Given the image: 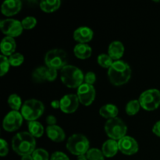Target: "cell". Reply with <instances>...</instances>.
I'll list each match as a JSON object with an SVG mask.
<instances>
[{"label": "cell", "mask_w": 160, "mask_h": 160, "mask_svg": "<svg viewBox=\"0 0 160 160\" xmlns=\"http://www.w3.org/2000/svg\"><path fill=\"white\" fill-rule=\"evenodd\" d=\"M108 77L113 85L121 86L129 81L131 77V68L124 61H115L108 70Z\"/></svg>", "instance_id": "1"}, {"label": "cell", "mask_w": 160, "mask_h": 160, "mask_svg": "<svg viewBox=\"0 0 160 160\" xmlns=\"http://www.w3.org/2000/svg\"><path fill=\"white\" fill-rule=\"evenodd\" d=\"M36 141L29 132L17 133L12 139V150L21 156L31 155L35 150Z\"/></svg>", "instance_id": "2"}, {"label": "cell", "mask_w": 160, "mask_h": 160, "mask_svg": "<svg viewBox=\"0 0 160 160\" xmlns=\"http://www.w3.org/2000/svg\"><path fill=\"white\" fill-rule=\"evenodd\" d=\"M60 78L67 87L70 88H78L84 81V75L83 72L75 66L67 65L60 70Z\"/></svg>", "instance_id": "3"}, {"label": "cell", "mask_w": 160, "mask_h": 160, "mask_svg": "<svg viewBox=\"0 0 160 160\" xmlns=\"http://www.w3.org/2000/svg\"><path fill=\"white\" fill-rule=\"evenodd\" d=\"M45 110L44 104L37 99H28L25 101L21 107V114L25 120L36 121L43 114Z\"/></svg>", "instance_id": "4"}, {"label": "cell", "mask_w": 160, "mask_h": 160, "mask_svg": "<svg viewBox=\"0 0 160 160\" xmlns=\"http://www.w3.org/2000/svg\"><path fill=\"white\" fill-rule=\"evenodd\" d=\"M67 148L73 155L78 156L85 155L89 150V141L83 134H73L67 141Z\"/></svg>", "instance_id": "5"}, {"label": "cell", "mask_w": 160, "mask_h": 160, "mask_svg": "<svg viewBox=\"0 0 160 160\" xmlns=\"http://www.w3.org/2000/svg\"><path fill=\"white\" fill-rule=\"evenodd\" d=\"M128 128L124 122L121 119L116 118L109 119L105 124V131L108 137L112 140H120L126 136Z\"/></svg>", "instance_id": "6"}, {"label": "cell", "mask_w": 160, "mask_h": 160, "mask_svg": "<svg viewBox=\"0 0 160 160\" xmlns=\"http://www.w3.org/2000/svg\"><path fill=\"white\" fill-rule=\"evenodd\" d=\"M45 62L47 67L55 70H62L67 65V54L64 50L55 48L48 51L45 56Z\"/></svg>", "instance_id": "7"}, {"label": "cell", "mask_w": 160, "mask_h": 160, "mask_svg": "<svg viewBox=\"0 0 160 160\" xmlns=\"http://www.w3.org/2000/svg\"><path fill=\"white\" fill-rule=\"evenodd\" d=\"M141 107L147 111H153L160 106V92L157 89H148L139 97Z\"/></svg>", "instance_id": "8"}, {"label": "cell", "mask_w": 160, "mask_h": 160, "mask_svg": "<svg viewBox=\"0 0 160 160\" xmlns=\"http://www.w3.org/2000/svg\"><path fill=\"white\" fill-rule=\"evenodd\" d=\"M0 28L3 34L7 37H18L23 32V26L21 22L14 19H6L0 22Z\"/></svg>", "instance_id": "9"}, {"label": "cell", "mask_w": 160, "mask_h": 160, "mask_svg": "<svg viewBox=\"0 0 160 160\" xmlns=\"http://www.w3.org/2000/svg\"><path fill=\"white\" fill-rule=\"evenodd\" d=\"M23 118L21 112L14 110L10 111L3 120V128L8 132H13L17 131L23 123Z\"/></svg>", "instance_id": "10"}, {"label": "cell", "mask_w": 160, "mask_h": 160, "mask_svg": "<svg viewBox=\"0 0 160 160\" xmlns=\"http://www.w3.org/2000/svg\"><path fill=\"white\" fill-rule=\"evenodd\" d=\"M79 102L85 106H88L92 104L95 98V89L93 85L88 84H82L78 88L77 92Z\"/></svg>", "instance_id": "11"}, {"label": "cell", "mask_w": 160, "mask_h": 160, "mask_svg": "<svg viewBox=\"0 0 160 160\" xmlns=\"http://www.w3.org/2000/svg\"><path fill=\"white\" fill-rule=\"evenodd\" d=\"M118 147L119 150L127 156L135 154L139 148L137 141L134 138L127 135L118 141Z\"/></svg>", "instance_id": "12"}, {"label": "cell", "mask_w": 160, "mask_h": 160, "mask_svg": "<svg viewBox=\"0 0 160 160\" xmlns=\"http://www.w3.org/2000/svg\"><path fill=\"white\" fill-rule=\"evenodd\" d=\"M60 109L64 113H73L78 109L79 106V99L77 95L69 94L66 95L60 100Z\"/></svg>", "instance_id": "13"}, {"label": "cell", "mask_w": 160, "mask_h": 160, "mask_svg": "<svg viewBox=\"0 0 160 160\" xmlns=\"http://www.w3.org/2000/svg\"><path fill=\"white\" fill-rule=\"evenodd\" d=\"M21 8L22 2L20 0H7L2 3L1 10L3 15L11 17L18 13Z\"/></svg>", "instance_id": "14"}, {"label": "cell", "mask_w": 160, "mask_h": 160, "mask_svg": "<svg viewBox=\"0 0 160 160\" xmlns=\"http://www.w3.org/2000/svg\"><path fill=\"white\" fill-rule=\"evenodd\" d=\"M94 32L90 28L81 27L76 29L73 32V39L79 43L85 44L92 41Z\"/></svg>", "instance_id": "15"}, {"label": "cell", "mask_w": 160, "mask_h": 160, "mask_svg": "<svg viewBox=\"0 0 160 160\" xmlns=\"http://www.w3.org/2000/svg\"><path fill=\"white\" fill-rule=\"evenodd\" d=\"M46 134L48 138L55 142H62L66 138V134L63 130L57 125L47 127Z\"/></svg>", "instance_id": "16"}, {"label": "cell", "mask_w": 160, "mask_h": 160, "mask_svg": "<svg viewBox=\"0 0 160 160\" xmlns=\"http://www.w3.org/2000/svg\"><path fill=\"white\" fill-rule=\"evenodd\" d=\"M124 53V46L121 42L114 41L109 45L108 48V55L113 60H120V58L123 56Z\"/></svg>", "instance_id": "17"}, {"label": "cell", "mask_w": 160, "mask_h": 160, "mask_svg": "<svg viewBox=\"0 0 160 160\" xmlns=\"http://www.w3.org/2000/svg\"><path fill=\"white\" fill-rule=\"evenodd\" d=\"M119 150L118 142L112 139H109L103 143L102 152L105 157L112 158L116 156Z\"/></svg>", "instance_id": "18"}, {"label": "cell", "mask_w": 160, "mask_h": 160, "mask_svg": "<svg viewBox=\"0 0 160 160\" xmlns=\"http://www.w3.org/2000/svg\"><path fill=\"white\" fill-rule=\"evenodd\" d=\"M16 42L13 38L5 37L1 42V52L3 56H10L16 50Z\"/></svg>", "instance_id": "19"}, {"label": "cell", "mask_w": 160, "mask_h": 160, "mask_svg": "<svg viewBox=\"0 0 160 160\" xmlns=\"http://www.w3.org/2000/svg\"><path fill=\"white\" fill-rule=\"evenodd\" d=\"M73 53L78 59H86L92 56V49L88 44L79 43L75 45Z\"/></svg>", "instance_id": "20"}, {"label": "cell", "mask_w": 160, "mask_h": 160, "mask_svg": "<svg viewBox=\"0 0 160 160\" xmlns=\"http://www.w3.org/2000/svg\"><path fill=\"white\" fill-rule=\"evenodd\" d=\"M118 108L112 104H106L102 106L99 109V114L104 118L112 119L116 118L118 115Z\"/></svg>", "instance_id": "21"}, {"label": "cell", "mask_w": 160, "mask_h": 160, "mask_svg": "<svg viewBox=\"0 0 160 160\" xmlns=\"http://www.w3.org/2000/svg\"><path fill=\"white\" fill-rule=\"evenodd\" d=\"M61 5L59 0H47L40 2V8L45 12H52L57 10Z\"/></svg>", "instance_id": "22"}, {"label": "cell", "mask_w": 160, "mask_h": 160, "mask_svg": "<svg viewBox=\"0 0 160 160\" xmlns=\"http://www.w3.org/2000/svg\"><path fill=\"white\" fill-rule=\"evenodd\" d=\"M28 131L33 137L41 138L43 135L44 128L39 122L31 121L28 123Z\"/></svg>", "instance_id": "23"}, {"label": "cell", "mask_w": 160, "mask_h": 160, "mask_svg": "<svg viewBox=\"0 0 160 160\" xmlns=\"http://www.w3.org/2000/svg\"><path fill=\"white\" fill-rule=\"evenodd\" d=\"M47 67H39L36 68L32 73V78L35 82L42 83L47 81Z\"/></svg>", "instance_id": "24"}, {"label": "cell", "mask_w": 160, "mask_h": 160, "mask_svg": "<svg viewBox=\"0 0 160 160\" xmlns=\"http://www.w3.org/2000/svg\"><path fill=\"white\" fill-rule=\"evenodd\" d=\"M8 104L9 107L14 111H18L22 107L21 98L17 94H12L8 98Z\"/></svg>", "instance_id": "25"}, {"label": "cell", "mask_w": 160, "mask_h": 160, "mask_svg": "<svg viewBox=\"0 0 160 160\" xmlns=\"http://www.w3.org/2000/svg\"><path fill=\"white\" fill-rule=\"evenodd\" d=\"M141 105L138 100H131L127 104L126 106V112L129 116H134L138 112L140 109Z\"/></svg>", "instance_id": "26"}, {"label": "cell", "mask_w": 160, "mask_h": 160, "mask_svg": "<svg viewBox=\"0 0 160 160\" xmlns=\"http://www.w3.org/2000/svg\"><path fill=\"white\" fill-rule=\"evenodd\" d=\"M113 59L110 57L108 54H101L98 56V59H97V62H98V65L101 66L103 68H110L111 66L112 65L113 62H112Z\"/></svg>", "instance_id": "27"}, {"label": "cell", "mask_w": 160, "mask_h": 160, "mask_svg": "<svg viewBox=\"0 0 160 160\" xmlns=\"http://www.w3.org/2000/svg\"><path fill=\"white\" fill-rule=\"evenodd\" d=\"M88 160H104L105 156L98 148H90L86 153Z\"/></svg>", "instance_id": "28"}, {"label": "cell", "mask_w": 160, "mask_h": 160, "mask_svg": "<svg viewBox=\"0 0 160 160\" xmlns=\"http://www.w3.org/2000/svg\"><path fill=\"white\" fill-rule=\"evenodd\" d=\"M10 66L9 58H7V56L2 55L0 56V75H1V77L4 76L9 71Z\"/></svg>", "instance_id": "29"}, {"label": "cell", "mask_w": 160, "mask_h": 160, "mask_svg": "<svg viewBox=\"0 0 160 160\" xmlns=\"http://www.w3.org/2000/svg\"><path fill=\"white\" fill-rule=\"evenodd\" d=\"M34 160H49V155L44 148H37L32 153Z\"/></svg>", "instance_id": "30"}, {"label": "cell", "mask_w": 160, "mask_h": 160, "mask_svg": "<svg viewBox=\"0 0 160 160\" xmlns=\"http://www.w3.org/2000/svg\"><path fill=\"white\" fill-rule=\"evenodd\" d=\"M24 60V57L20 53H13L9 57V63L12 67H19L21 65Z\"/></svg>", "instance_id": "31"}, {"label": "cell", "mask_w": 160, "mask_h": 160, "mask_svg": "<svg viewBox=\"0 0 160 160\" xmlns=\"http://www.w3.org/2000/svg\"><path fill=\"white\" fill-rule=\"evenodd\" d=\"M23 29L31 30L37 24V20L34 17H27L21 21Z\"/></svg>", "instance_id": "32"}, {"label": "cell", "mask_w": 160, "mask_h": 160, "mask_svg": "<svg viewBox=\"0 0 160 160\" xmlns=\"http://www.w3.org/2000/svg\"><path fill=\"white\" fill-rule=\"evenodd\" d=\"M9 152V147H8V143L6 141L2 138L0 140V156L2 157H4Z\"/></svg>", "instance_id": "33"}, {"label": "cell", "mask_w": 160, "mask_h": 160, "mask_svg": "<svg viewBox=\"0 0 160 160\" xmlns=\"http://www.w3.org/2000/svg\"><path fill=\"white\" fill-rule=\"evenodd\" d=\"M84 81H85L86 84H91V85L95 84V82L96 81V76H95V73L91 71L88 72V73L84 75Z\"/></svg>", "instance_id": "34"}, {"label": "cell", "mask_w": 160, "mask_h": 160, "mask_svg": "<svg viewBox=\"0 0 160 160\" xmlns=\"http://www.w3.org/2000/svg\"><path fill=\"white\" fill-rule=\"evenodd\" d=\"M50 160H70L68 156L62 152H56L51 156Z\"/></svg>", "instance_id": "35"}, {"label": "cell", "mask_w": 160, "mask_h": 160, "mask_svg": "<svg viewBox=\"0 0 160 160\" xmlns=\"http://www.w3.org/2000/svg\"><path fill=\"white\" fill-rule=\"evenodd\" d=\"M57 77V70L52 68L47 67V75L46 78L48 81H53Z\"/></svg>", "instance_id": "36"}, {"label": "cell", "mask_w": 160, "mask_h": 160, "mask_svg": "<svg viewBox=\"0 0 160 160\" xmlns=\"http://www.w3.org/2000/svg\"><path fill=\"white\" fill-rule=\"evenodd\" d=\"M56 122H57V120H56V117H54V116L50 115L47 117L46 123L48 126H53V125H56Z\"/></svg>", "instance_id": "37"}, {"label": "cell", "mask_w": 160, "mask_h": 160, "mask_svg": "<svg viewBox=\"0 0 160 160\" xmlns=\"http://www.w3.org/2000/svg\"><path fill=\"white\" fill-rule=\"evenodd\" d=\"M152 132L154 133L156 136L160 137V120L155 123V125L153 126L152 128Z\"/></svg>", "instance_id": "38"}, {"label": "cell", "mask_w": 160, "mask_h": 160, "mask_svg": "<svg viewBox=\"0 0 160 160\" xmlns=\"http://www.w3.org/2000/svg\"><path fill=\"white\" fill-rule=\"evenodd\" d=\"M51 106L53 109H60V101L59 100H53L51 102Z\"/></svg>", "instance_id": "39"}, {"label": "cell", "mask_w": 160, "mask_h": 160, "mask_svg": "<svg viewBox=\"0 0 160 160\" xmlns=\"http://www.w3.org/2000/svg\"><path fill=\"white\" fill-rule=\"evenodd\" d=\"M21 160H34V159H33V157L31 155H28V156H22Z\"/></svg>", "instance_id": "40"}, {"label": "cell", "mask_w": 160, "mask_h": 160, "mask_svg": "<svg viewBox=\"0 0 160 160\" xmlns=\"http://www.w3.org/2000/svg\"><path fill=\"white\" fill-rule=\"evenodd\" d=\"M78 160H88L87 156L86 155H81V156H78Z\"/></svg>", "instance_id": "41"}]
</instances>
